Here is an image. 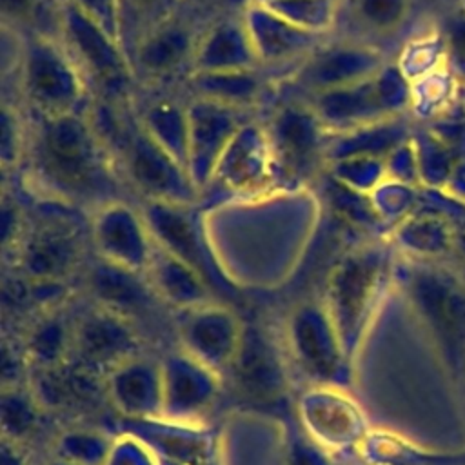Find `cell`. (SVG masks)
Wrapping results in <instances>:
<instances>
[{
  "label": "cell",
  "instance_id": "obj_1",
  "mask_svg": "<svg viewBox=\"0 0 465 465\" xmlns=\"http://www.w3.org/2000/svg\"><path fill=\"white\" fill-rule=\"evenodd\" d=\"M24 158L38 189L54 202L94 209L116 200V162L87 111L36 116Z\"/></svg>",
  "mask_w": 465,
  "mask_h": 465
},
{
  "label": "cell",
  "instance_id": "obj_2",
  "mask_svg": "<svg viewBox=\"0 0 465 465\" xmlns=\"http://www.w3.org/2000/svg\"><path fill=\"white\" fill-rule=\"evenodd\" d=\"M394 283L432 341L449 378L465 391V271L449 260L400 256Z\"/></svg>",
  "mask_w": 465,
  "mask_h": 465
},
{
  "label": "cell",
  "instance_id": "obj_3",
  "mask_svg": "<svg viewBox=\"0 0 465 465\" xmlns=\"http://www.w3.org/2000/svg\"><path fill=\"white\" fill-rule=\"evenodd\" d=\"M394 249L389 240H374L349 249L332 267L323 303L336 325L349 360L394 283Z\"/></svg>",
  "mask_w": 465,
  "mask_h": 465
},
{
  "label": "cell",
  "instance_id": "obj_4",
  "mask_svg": "<svg viewBox=\"0 0 465 465\" xmlns=\"http://www.w3.org/2000/svg\"><path fill=\"white\" fill-rule=\"evenodd\" d=\"M20 93L35 116L84 113L89 109V82L58 35L31 33L18 56Z\"/></svg>",
  "mask_w": 465,
  "mask_h": 465
},
{
  "label": "cell",
  "instance_id": "obj_5",
  "mask_svg": "<svg viewBox=\"0 0 465 465\" xmlns=\"http://www.w3.org/2000/svg\"><path fill=\"white\" fill-rule=\"evenodd\" d=\"M56 35L102 100L124 105L133 96L136 71L120 38L69 0L56 2Z\"/></svg>",
  "mask_w": 465,
  "mask_h": 465
},
{
  "label": "cell",
  "instance_id": "obj_6",
  "mask_svg": "<svg viewBox=\"0 0 465 465\" xmlns=\"http://www.w3.org/2000/svg\"><path fill=\"white\" fill-rule=\"evenodd\" d=\"M309 105L331 134L345 133L412 109V82L398 64H385L374 76L312 94Z\"/></svg>",
  "mask_w": 465,
  "mask_h": 465
},
{
  "label": "cell",
  "instance_id": "obj_7",
  "mask_svg": "<svg viewBox=\"0 0 465 465\" xmlns=\"http://www.w3.org/2000/svg\"><path fill=\"white\" fill-rule=\"evenodd\" d=\"M276 182H307L327 167L331 133L309 102H285L263 124Z\"/></svg>",
  "mask_w": 465,
  "mask_h": 465
},
{
  "label": "cell",
  "instance_id": "obj_8",
  "mask_svg": "<svg viewBox=\"0 0 465 465\" xmlns=\"http://www.w3.org/2000/svg\"><path fill=\"white\" fill-rule=\"evenodd\" d=\"M85 242L74 220L47 213L25 225L13 249V267L36 283H65L82 265Z\"/></svg>",
  "mask_w": 465,
  "mask_h": 465
},
{
  "label": "cell",
  "instance_id": "obj_9",
  "mask_svg": "<svg viewBox=\"0 0 465 465\" xmlns=\"http://www.w3.org/2000/svg\"><path fill=\"white\" fill-rule=\"evenodd\" d=\"M285 345L292 363L312 383L338 387L347 376L351 360L323 300H307L291 311Z\"/></svg>",
  "mask_w": 465,
  "mask_h": 465
},
{
  "label": "cell",
  "instance_id": "obj_10",
  "mask_svg": "<svg viewBox=\"0 0 465 465\" xmlns=\"http://www.w3.org/2000/svg\"><path fill=\"white\" fill-rule=\"evenodd\" d=\"M87 236L100 260L145 276L156 243L142 209L118 198L105 202L93 209Z\"/></svg>",
  "mask_w": 465,
  "mask_h": 465
},
{
  "label": "cell",
  "instance_id": "obj_11",
  "mask_svg": "<svg viewBox=\"0 0 465 465\" xmlns=\"http://www.w3.org/2000/svg\"><path fill=\"white\" fill-rule=\"evenodd\" d=\"M140 332L134 320L104 305H91L74 325L71 360L105 378L120 363L142 354Z\"/></svg>",
  "mask_w": 465,
  "mask_h": 465
},
{
  "label": "cell",
  "instance_id": "obj_12",
  "mask_svg": "<svg viewBox=\"0 0 465 465\" xmlns=\"http://www.w3.org/2000/svg\"><path fill=\"white\" fill-rule=\"evenodd\" d=\"M243 331L245 323L218 300L178 312L180 351L220 376L232 365Z\"/></svg>",
  "mask_w": 465,
  "mask_h": 465
},
{
  "label": "cell",
  "instance_id": "obj_13",
  "mask_svg": "<svg viewBox=\"0 0 465 465\" xmlns=\"http://www.w3.org/2000/svg\"><path fill=\"white\" fill-rule=\"evenodd\" d=\"M187 104V173L202 193L213 183L216 165L238 129L249 120L245 109L193 96Z\"/></svg>",
  "mask_w": 465,
  "mask_h": 465
},
{
  "label": "cell",
  "instance_id": "obj_14",
  "mask_svg": "<svg viewBox=\"0 0 465 465\" xmlns=\"http://www.w3.org/2000/svg\"><path fill=\"white\" fill-rule=\"evenodd\" d=\"M463 213L465 203L454 198L447 207L436 200L418 202L403 220L389 229L387 240L403 258L447 262L454 252L456 220Z\"/></svg>",
  "mask_w": 465,
  "mask_h": 465
},
{
  "label": "cell",
  "instance_id": "obj_15",
  "mask_svg": "<svg viewBox=\"0 0 465 465\" xmlns=\"http://www.w3.org/2000/svg\"><path fill=\"white\" fill-rule=\"evenodd\" d=\"M387 64L383 53L363 42H336L316 47L296 73L298 84L312 96L374 76Z\"/></svg>",
  "mask_w": 465,
  "mask_h": 465
},
{
  "label": "cell",
  "instance_id": "obj_16",
  "mask_svg": "<svg viewBox=\"0 0 465 465\" xmlns=\"http://www.w3.org/2000/svg\"><path fill=\"white\" fill-rule=\"evenodd\" d=\"M142 213L158 247L194 267L213 291L225 287L209 258L203 236L191 213V205L143 200Z\"/></svg>",
  "mask_w": 465,
  "mask_h": 465
},
{
  "label": "cell",
  "instance_id": "obj_17",
  "mask_svg": "<svg viewBox=\"0 0 465 465\" xmlns=\"http://www.w3.org/2000/svg\"><path fill=\"white\" fill-rule=\"evenodd\" d=\"M163 412L162 420L189 423L211 409L222 376L207 369L183 351L162 361Z\"/></svg>",
  "mask_w": 465,
  "mask_h": 465
},
{
  "label": "cell",
  "instance_id": "obj_18",
  "mask_svg": "<svg viewBox=\"0 0 465 465\" xmlns=\"http://www.w3.org/2000/svg\"><path fill=\"white\" fill-rule=\"evenodd\" d=\"M272 182L274 165L263 124L247 120L222 154L213 183L234 193H256Z\"/></svg>",
  "mask_w": 465,
  "mask_h": 465
},
{
  "label": "cell",
  "instance_id": "obj_19",
  "mask_svg": "<svg viewBox=\"0 0 465 465\" xmlns=\"http://www.w3.org/2000/svg\"><path fill=\"white\" fill-rule=\"evenodd\" d=\"M105 396L124 416L133 420H160L163 412L162 361L133 356L105 378Z\"/></svg>",
  "mask_w": 465,
  "mask_h": 465
},
{
  "label": "cell",
  "instance_id": "obj_20",
  "mask_svg": "<svg viewBox=\"0 0 465 465\" xmlns=\"http://www.w3.org/2000/svg\"><path fill=\"white\" fill-rule=\"evenodd\" d=\"M227 374L240 394L256 401L276 400L285 392V367L276 343L260 329L247 327Z\"/></svg>",
  "mask_w": 465,
  "mask_h": 465
},
{
  "label": "cell",
  "instance_id": "obj_21",
  "mask_svg": "<svg viewBox=\"0 0 465 465\" xmlns=\"http://www.w3.org/2000/svg\"><path fill=\"white\" fill-rule=\"evenodd\" d=\"M242 20L260 65L305 60L316 49L320 35L294 25L262 4L247 2Z\"/></svg>",
  "mask_w": 465,
  "mask_h": 465
},
{
  "label": "cell",
  "instance_id": "obj_22",
  "mask_svg": "<svg viewBox=\"0 0 465 465\" xmlns=\"http://www.w3.org/2000/svg\"><path fill=\"white\" fill-rule=\"evenodd\" d=\"M27 385L44 411H82L102 394L105 396L104 378L73 360L53 367L31 369Z\"/></svg>",
  "mask_w": 465,
  "mask_h": 465
},
{
  "label": "cell",
  "instance_id": "obj_23",
  "mask_svg": "<svg viewBox=\"0 0 465 465\" xmlns=\"http://www.w3.org/2000/svg\"><path fill=\"white\" fill-rule=\"evenodd\" d=\"M198 36L180 20L156 22L136 44L131 56L136 74L149 78H163L185 64L193 67V56Z\"/></svg>",
  "mask_w": 465,
  "mask_h": 465
},
{
  "label": "cell",
  "instance_id": "obj_24",
  "mask_svg": "<svg viewBox=\"0 0 465 465\" xmlns=\"http://www.w3.org/2000/svg\"><path fill=\"white\" fill-rule=\"evenodd\" d=\"M338 387L320 391L303 400V423L318 445L341 449L361 445L367 432L363 430L361 414L351 400L338 394Z\"/></svg>",
  "mask_w": 465,
  "mask_h": 465
},
{
  "label": "cell",
  "instance_id": "obj_25",
  "mask_svg": "<svg viewBox=\"0 0 465 465\" xmlns=\"http://www.w3.org/2000/svg\"><path fill=\"white\" fill-rule=\"evenodd\" d=\"M260 62L240 18H227L205 29L196 42L191 73L258 69Z\"/></svg>",
  "mask_w": 465,
  "mask_h": 465
},
{
  "label": "cell",
  "instance_id": "obj_26",
  "mask_svg": "<svg viewBox=\"0 0 465 465\" xmlns=\"http://www.w3.org/2000/svg\"><path fill=\"white\" fill-rule=\"evenodd\" d=\"M145 280L158 302L176 312L216 300L213 287L194 267L158 245L147 265Z\"/></svg>",
  "mask_w": 465,
  "mask_h": 465
},
{
  "label": "cell",
  "instance_id": "obj_27",
  "mask_svg": "<svg viewBox=\"0 0 465 465\" xmlns=\"http://www.w3.org/2000/svg\"><path fill=\"white\" fill-rule=\"evenodd\" d=\"M74 325L76 318H71L64 305L36 312L20 340L31 369L53 367L71 360Z\"/></svg>",
  "mask_w": 465,
  "mask_h": 465
},
{
  "label": "cell",
  "instance_id": "obj_28",
  "mask_svg": "<svg viewBox=\"0 0 465 465\" xmlns=\"http://www.w3.org/2000/svg\"><path fill=\"white\" fill-rule=\"evenodd\" d=\"M94 303L118 311L134 320L136 312L158 300L143 274L131 272L98 258L87 274Z\"/></svg>",
  "mask_w": 465,
  "mask_h": 465
},
{
  "label": "cell",
  "instance_id": "obj_29",
  "mask_svg": "<svg viewBox=\"0 0 465 465\" xmlns=\"http://www.w3.org/2000/svg\"><path fill=\"white\" fill-rule=\"evenodd\" d=\"M414 127L403 116L385 118L345 133L331 134L327 145V163L347 156H378L387 158L398 145L412 136Z\"/></svg>",
  "mask_w": 465,
  "mask_h": 465
},
{
  "label": "cell",
  "instance_id": "obj_30",
  "mask_svg": "<svg viewBox=\"0 0 465 465\" xmlns=\"http://www.w3.org/2000/svg\"><path fill=\"white\" fill-rule=\"evenodd\" d=\"M138 122L160 147L187 169V104L169 96H158L142 109Z\"/></svg>",
  "mask_w": 465,
  "mask_h": 465
},
{
  "label": "cell",
  "instance_id": "obj_31",
  "mask_svg": "<svg viewBox=\"0 0 465 465\" xmlns=\"http://www.w3.org/2000/svg\"><path fill=\"white\" fill-rule=\"evenodd\" d=\"M189 87L194 96L247 109L262 98L265 91V82L260 76L258 69L189 73Z\"/></svg>",
  "mask_w": 465,
  "mask_h": 465
},
{
  "label": "cell",
  "instance_id": "obj_32",
  "mask_svg": "<svg viewBox=\"0 0 465 465\" xmlns=\"http://www.w3.org/2000/svg\"><path fill=\"white\" fill-rule=\"evenodd\" d=\"M360 449L371 465H465V452L423 449L389 432H367Z\"/></svg>",
  "mask_w": 465,
  "mask_h": 465
},
{
  "label": "cell",
  "instance_id": "obj_33",
  "mask_svg": "<svg viewBox=\"0 0 465 465\" xmlns=\"http://www.w3.org/2000/svg\"><path fill=\"white\" fill-rule=\"evenodd\" d=\"M411 142L416 153L421 187L430 191H445L456 167L465 156H461L429 127L414 129Z\"/></svg>",
  "mask_w": 465,
  "mask_h": 465
},
{
  "label": "cell",
  "instance_id": "obj_34",
  "mask_svg": "<svg viewBox=\"0 0 465 465\" xmlns=\"http://www.w3.org/2000/svg\"><path fill=\"white\" fill-rule=\"evenodd\" d=\"M0 411L4 441H11L16 445H22L27 438H31L36 432L40 418L45 412L27 383L2 387Z\"/></svg>",
  "mask_w": 465,
  "mask_h": 465
},
{
  "label": "cell",
  "instance_id": "obj_35",
  "mask_svg": "<svg viewBox=\"0 0 465 465\" xmlns=\"http://www.w3.org/2000/svg\"><path fill=\"white\" fill-rule=\"evenodd\" d=\"M322 191L325 200L329 202V207L351 227L361 229L365 232H374L385 229L381 218L378 216L372 200L369 194L358 193L336 178H332L327 171L322 174Z\"/></svg>",
  "mask_w": 465,
  "mask_h": 465
},
{
  "label": "cell",
  "instance_id": "obj_36",
  "mask_svg": "<svg viewBox=\"0 0 465 465\" xmlns=\"http://www.w3.org/2000/svg\"><path fill=\"white\" fill-rule=\"evenodd\" d=\"M354 24L372 35H392L411 11V0H347Z\"/></svg>",
  "mask_w": 465,
  "mask_h": 465
},
{
  "label": "cell",
  "instance_id": "obj_37",
  "mask_svg": "<svg viewBox=\"0 0 465 465\" xmlns=\"http://www.w3.org/2000/svg\"><path fill=\"white\" fill-rule=\"evenodd\" d=\"M104 432L93 429H71L54 441V458L78 465H105L113 449Z\"/></svg>",
  "mask_w": 465,
  "mask_h": 465
},
{
  "label": "cell",
  "instance_id": "obj_38",
  "mask_svg": "<svg viewBox=\"0 0 465 465\" xmlns=\"http://www.w3.org/2000/svg\"><path fill=\"white\" fill-rule=\"evenodd\" d=\"M325 171L341 182L343 185L371 194L387 180L385 158L378 156H347L334 162H329Z\"/></svg>",
  "mask_w": 465,
  "mask_h": 465
},
{
  "label": "cell",
  "instance_id": "obj_39",
  "mask_svg": "<svg viewBox=\"0 0 465 465\" xmlns=\"http://www.w3.org/2000/svg\"><path fill=\"white\" fill-rule=\"evenodd\" d=\"M262 5L272 9L276 15L283 16L294 25L316 35L329 31L338 15L334 0H274Z\"/></svg>",
  "mask_w": 465,
  "mask_h": 465
},
{
  "label": "cell",
  "instance_id": "obj_40",
  "mask_svg": "<svg viewBox=\"0 0 465 465\" xmlns=\"http://www.w3.org/2000/svg\"><path fill=\"white\" fill-rule=\"evenodd\" d=\"M27 138L22 127L16 107L4 104L2 107V140H0V156L4 169L18 165L25 156Z\"/></svg>",
  "mask_w": 465,
  "mask_h": 465
},
{
  "label": "cell",
  "instance_id": "obj_41",
  "mask_svg": "<svg viewBox=\"0 0 465 465\" xmlns=\"http://www.w3.org/2000/svg\"><path fill=\"white\" fill-rule=\"evenodd\" d=\"M443 53L445 64L458 82L465 87V9L450 15L443 33Z\"/></svg>",
  "mask_w": 465,
  "mask_h": 465
},
{
  "label": "cell",
  "instance_id": "obj_42",
  "mask_svg": "<svg viewBox=\"0 0 465 465\" xmlns=\"http://www.w3.org/2000/svg\"><path fill=\"white\" fill-rule=\"evenodd\" d=\"M385 169H387L389 180H394V182H400L405 185H412V187H421L416 153H414L411 138L407 142H403L401 145H398L392 153L387 154Z\"/></svg>",
  "mask_w": 465,
  "mask_h": 465
},
{
  "label": "cell",
  "instance_id": "obj_43",
  "mask_svg": "<svg viewBox=\"0 0 465 465\" xmlns=\"http://www.w3.org/2000/svg\"><path fill=\"white\" fill-rule=\"evenodd\" d=\"M122 40V0H69Z\"/></svg>",
  "mask_w": 465,
  "mask_h": 465
},
{
  "label": "cell",
  "instance_id": "obj_44",
  "mask_svg": "<svg viewBox=\"0 0 465 465\" xmlns=\"http://www.w3.org/2000/svg\"><path fill=\"white\" fill-rule=\"evenodd\" d=\"M287 465H329L322 445L307 438H292L287 450Z\"/></svg>",
  "mask_w": 465,
  "mask_h": 465
},
{
  "label": "cell",
  "instance_id": "obj_45",
  "mask_svg": "<svg viewBox=\"0 0 465 465\" xmlns=\"http://www.w3.org/2000/svg\"><path fill=\"white\" fill-rule=\"evenodd\" d=\"M42 0H0L2 16L5 22L29 25L40 13Z\"/></svg>",
  "mask_w": 465,
  "mask_h": 465
},
{
  "label": "cell",
  "instance_id": "obj_46",
  "mask_svg": "<svg viewBox=\"0 0 465 465\" xmlns=\"http://www.w3.org/2000/svg\"><path fill=\"white\" fill-rule=\"evenodd\" d=\"M2 465H27L22 452H20V445L11 443V441H4V445H2Z\"/></svg>",
  "mask_w": 465,
  "mask_h": 465
},
{
  "label": "cell",
  "instance_id": "obj_47",
  "mask_svg": "<svg viewBox=\"0 0 465 465\" xmlns=\"http://www.w3.org/2000/svg\"><path fill=\"white\" fill-rule=\"evenodd\" d=\"M45 465H78V463H73V461H65V460H60V458H51Z\"/></svg>",
  "mask_w": 465,
  "mask_h": 465
},
{
  "label": "cell",
  "instance_id": "obj_48",
  "mask_svg": "<svg viewBox=\"0 0 465 465\" xmlns=\"http://www.w3.org/2000/svg\"><path fill=\"white\" fill-rule=\"evenodd\" d=\"M136 5H140V7H151L153 4H158L160 0H133Z\"/></svg>",
  "mask_w": 465,
  "mask_h": 465
},
{
  "label": "cell",
  "instance_id": "obj_49",
  "mask_svg": "<svg viewBox=\"0 0 465 465\" xmlns=\"http://www.w3.org/2000/svg\"><path fill=\"white\" fill-rule=\"evenodd\" d=\"M247 2H258V4H269V2H274V0H247Z\"/></svg>",
  "mask_w": 465,
  "mask_h": 465
}]
</instances>
